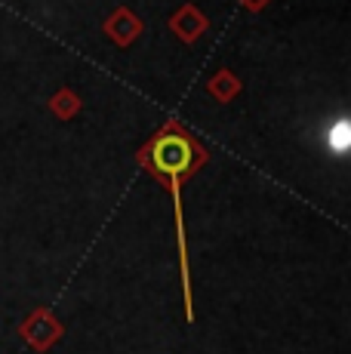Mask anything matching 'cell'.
Returning <instances> with one entry per match:
<instances>
[{"instance_id": "6da1fadb", "label": "cell", "mask_w": 351, "mask_h": 354, "mask_svg": "<svg viewBox=\"0 0 351 354\" xmlns=\"http://www.w3.org/2000/svg\"><path fill=\"white\" fill-rule=\"evenodd\" d=\"M136 160L148 176H154L173 194L176 234H182L185 231V219H182V182L191 179L198 169H204L210 163V148L194 133H188L179 120H164V127L136 151Z\"/></svg>"}, {"instance_id": "7a4b0ae2", "label": "cell", "mask_w": 351, "mask_h": 354, "mask_svg": "<svg viewBox=\"0 0 351 354\" xmlns=\"http://www.w3.org/2000/svg\"><path fill=\"white\" fill-rule=\"evenodd\" d=\"M16 333H19V339H22L31 351L44 354V351H50L53 345L65 336V326L56 317V311H53V308H35L31 315H25L22 321H19Z\"/></svg>"}, {"instance_id": "3957f363", "label": "cell", "mask_w": 351, "mask_h": 354, "mask_svg": "<svg viewBox=\"0 0 351 354\" xmlns=\"http://www.w3.org/2000/svg\"><path fill=\"white\" fill-rule=\"evenodd\" d=\"M142 31H145V22H142L130 6H117V10L102 22V34L111 40L114 46H120V50H126V46L136 44V40L142 37Z\"/></svg>"}, {"instance_id": "277c9868", "label": "cell", "mask_w": 351, "mask_h": 354, "mask_svg": "<svg viewBox=\"0 0 351 354\" xmlns=\"http://www.w3.org/2000/svg\"><path fill=\"white\" fill-rule=\"evenodd\" d=\"M167 25H170V31L182 40V44L191 46V44H198V40L204 37L207 28H210V19H207L194 3H182L179 10L170 16V22Z\"/></svg>"}, {"instance_id": "5b68a950", "label": "cell", "mask_w": 351, "mask_h": 354, "mask_svg": "<svg viewBox=\"0 0 351 354\" xmlns=\"http://www.w3.org/2000/svg\"><path fill=\"white\" fill-rule=\"evenodd\" d=\"M240 90H244V84H240V77L234 71H228V68H219V71L213 74L210 80H207V93L219 102V105H228V102H234L240 96Z\"/></svg>"}, {"instance_id": "8992f818", "label": "cell", "mask_w": 351, "mask_h": 354, "mask_svg": "<svg viewBox=\"0 0 351 354\" xmlns=\"http://www.w3.org/2000/svg\"><path fill=\"white\" fill-rule=\"evenodd\" d=\"M46 108L56 114V120H74L80 111H84V102H80V96L71 90V86H62V90H56L50 96Z\"/></svg>"}, {"instance_id": "52a82bcc", "label": "cell", "mask_w": 351, "mask_h": 354, "mask_svg": "<svg viewBox=\"0 0 351 354\" xmlns=\"http://www.w3.org/2000/svg\"><path fill=\"white\" fill-rule=\"evenodd\" d=\"M327 142H330V148H333L336 154H345L348 151V124H345V120H339V124L330 129Z\"/></svg>"}, {"instance_id": "ba28073f", "label": "cell", "mask_w": 351, "mask_h": 354, "mask_svg": "<svg viewBox=\"0 0 351 354\" xmlns=\"http://www.w3.org/2000/svg\"><path fill=\"white\" fill-rule=\"evenodd\" d=\"M238 3L244 6L247 12H262V10H265V6H268V3H272V0H238Z\"/></svg>"}]
</instances>
